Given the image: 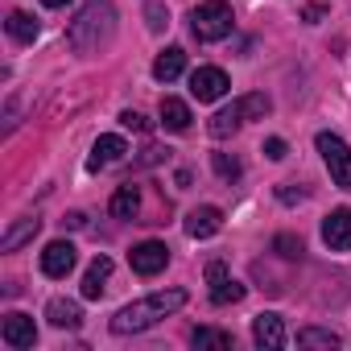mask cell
Returning a JSON list of instances; mask_svg holds the SVG:
<instances>
[{"instance_id": "obj_7", "label": "cell", "mask_w": 351, "mask_h": 351, "mask_svg": "<svg viewBox=\"0 0 351 351\" xmlns=\"http://www.w3.org/2000/svg\"><path fill=\"white\" fill-rule=\"evenodd\" d=\"M207 281H211V302H215V306H232V302L244 298V285L228 273L223 261H211V265H207Z\"/></svg>"}, {"instance_id": "obj_12", "label": "cell", "mask_w": 351, "mask_h": 351, "mask_svg": "<svg viewBox=\"0 0 351 351\" xmlns=\"http://www.w3.org/2000/svg\"><path fill=\"white\" fill-rule=\"evenodd\" d=\"M252 339H256V347H265V351L285 347V322H281V314H256V318H252Z\"/></svg>"}, {"instance_id": "obj_31", "label": "cell", "mask_w": 351, "mask_h": 351, "mask_svg": "<svg viewBox=\"0 0 351 351\" xmlns=\"http://www.w3.org/2000/svg\"><path fill=\"white\" fill-rule=\"evenodd\" d=\"M62 228H87V215H83V211H71V215L62 219Z\"/></svg>"}, {"instance_id": "obj_27", "label": "cell", "mask_w": 351, "mask_h": 351, "mask_svg": "<svg viewBox=\"0 0 351 351\" xmlns=\"http://www.w3.org/2000/svg\"><path fill=\"white\" fill-rule=\"evenodd\" d=\"M120 124H124V128H132V132H149V120H145L141 112H132V108H128V112H120Z\"/></svg>"}, {"instance_id": "obj_19", "label": "cell", "mask_w": 351, "mask_h": 351, "mask_svg": "<svg viewBox=\"0 0 351 351\" xmlns=\"http://www.w3.org/2000/svg\"><path fill=\"white\" fill-rule=\"evenodd\" d=\"M108 277H112V261H108V256H95L91 269H87V277H83V298L95 302V298L108 289Z\"/></svg>"}, {"instance_id": "obj_6", "label": "cell", "mask_w": 351, "mask_h": 351, "mask_svg": "<svg viewBox=\"0 0 351 351\" xmlns=\"http://www.w3.org/2000/svg\"><path fill=\"white\" fill-rule=\"evenodd\" d=\"M128 265H132V273H141V277H157V273L169 265V248H165L161 240H145V244H136V248L128 252Z\"/></svg>"}, {"instance_id": "obj_3", "label": "cell", "mask_w": 351, "mask_h": 351, "mask_svg": "<svg viewBox=\"0 0 351 351\" xmlns=\"http://www.w3.org/2000/svg\"><path fill=\"white\" fill-rule=\"evenodd\" d=\"M236 25V13L228 0H203V5L191 9V34L199 42H223Z\"/></svg>"}, {"instance_id": "obj_14", "label": "cell", "mask_w": 351, "mask_h": 351, "mask_svg": "<svg viewBox=\"0 0 351 351\" xmlns=\"http://www.w3.org/2000/svg\"><path fill=\"white\" fill-rule=\"evenodd\" d=\"M186 71V50L182 46H169V50H161L157 58H153V79L157 83H173Z\"/></svg>"}, {"instance_id": "obj_8", "label": "cell", "mask_w": 351, "mask_h": 351, "mask_svg": "<svg viewBox=\"0 0 351 351\" xmlns=\"http://www.w3.org/2000/svg\"><path fill=\"white\" fill-rule=\"evenodd\" d=\"M322 240L330 252H347L351 248V207H335L322 219Z\"/></svg>"}, {"instance_id": "obj_32", "label": "cell", "mask_w": 351, "mask_h": 351, "mask_svg": "<svg viewBox=\"0 0 351 351\" xmlns=\"http://www.w3.org/2000/svg\"><path fill=\"white\" fill-rule=\"evenodd\" d=\"M42 5H46V9H66L71 0H42Z\"/></svg>"}, {"instance_id": "obj_13", "label": "cell", "mask_w": 351, "mask_h": 351, "mask_svg": "<svg viewBox=\"0 0 351 351\" xmlns=\"http://www.w3.org/2000/svg\"><path fill=\"white\" fill-rule=\"evenodd\" d=\"M219 228H223V211L219 207H195L186 215V236L191 240H211Z\"/></svg>"}, {"instance_id": "obj_29", "label": "cell", "mask_w": 351, "mask_h": 351, "mask_svg": "<svg viewBox=\"0 0 351 351\" xmlns=\"http://www.w3.org/2000/svg\"><path fill=\"white\" fill-rule=\"evenodd\" d=\"M265 157L281 161V157H285V141H281V136H269V141H265Z\"/></svg>"}, {"instance_id": "obj_17", "label": "cell", "mask_w": 351, "mask_h": 351, "mask_svg": "<svg viewBox=\"0 0 351 351\" xmlns=\"http://www.w3.org/2000/svg\"><path fill=\"white\" fill-rule=\"evenodd\" d=\"M244 124V108H240V99L232 104V108H219L215 116H211V124H207V132L215 136V141H223V136H232L236 128Z\"/></svg>"}, {"instance_id": "obj_9", "label": "cell", "mask_w": 351, "mask_h": 351, "mask_svg": "<svg viewBox=\"0 0 351 351\" xmlns=\"http://www.w3.org/2000/svg\"><path fill=\"white\" fill-rule=\"evenodd\" d=\"M75 261H79V256H75V244H71V240H54V244H46V252H42V273L58 281V277H66V273L75 269Z\"/></svg>"}, {"instance_id": "obj_5", "label": "cell", "mask_w": 351, "mask_h": 351, "mask_svg": "<svg viewBox=\"0 0 351 351\" xmlns=\"http://www.w3.org/2000/svg\"><path fill=\"white\" fill-rule=\"evenodd\" d=\"M228 75L219 71V66H199L195 75H191V95L199 99V104H215V99H223L228 95Z\"/></svg>"}, {"instance_id": "obj_4", "label": "cell", "mask_w": 351, "mask_h": 351, "mask_svg": "<svg viewBox=\"0 0 351 351\" xmlns=\"http://www.w3.org/2000/svg\"><path fill=\"white\" fill-rule=\"evenodd\" d=\"M318 153L330 169V182L351 191V145L339 136V132H318Z\"/></svg>"}, {"instance_id": "obj_15", "label": "cell", "mask_w": 351, "mask_h": 351, "mask_svg": "<svg viewBox=\"0 0 351 351\" xmlns=\"http://www.w3.org/2000/svg\"><path fill=\"white\" fill-rule=\"evenodd\" d=\"M108 211H112L116 219H136V215H141V186H132V182L116 186V195H112Z\"/></svg>"}, {"instance_id": "obj_25", "label": "cell", "mask_w": 351, "mask_h": 351, "mask_svg": "<svg viewBox=\"0 0 351 351\" xmlns=\"http://www.w3.org/2000/svg\"><path fill=\"white\" fill-rule=\"evenodd\" d=\"M145 17H149V29H153V34H161V29L169 25V13H165L161 5H153V0L145 5Z\"/></svg>"}, {"instance_id": "obj_20", "label": "cell", "mask_w": 351, "mask_h": 351, "mask_svg": "<svg viewBox=\"0 0 351 351\" xmlns=\"http://www.w3.org/2000/svg\"><path fill=\"white\" fill-rule=\"evenodd\" d=\"M38 232H42V219H21V223H13V228L5 232L0 248H5V252H17V248H21V244H29Z\"/></svg>"}, {"instance_id": "obj_28", "label": "cell", "mask_w": 351, "mask_h": 351, "mask_svg": "<svg viewBox=\"0 0 351 351\" xmlns=\"http://www.w3.org/2000/svg\"><path fill=\"white\" fill-rule=\"evenodd\" d=\"M277 199H281V203H302L306 191H302V186L293 191V182H281V186H277Z\"/></svg>"}, {"instance_id": "obj_26", "label": "cell", "mask_w": 351, "mask_h": 351, "mask_svg": "<svg viewBox=\"0 0 351 351\" xmlns=\"http://www.w3.org/2000/svg\"><path fill=\"white\" fill-rule=\"evenodd\" d=\"M273 248H277L281 256H289V261H293V256H302V240H298V236H277V240H273Z\"/></svg>"}, {"instance_id": "obj_23", "label": "cell", "mask_w": 351, "mask_h": 351, "mask_svg": "<svg viewBox=\"0 0 351 351\" xmlns=\"http://www.w3.org/2000/svg\"><path fill=\"white\" fill-rule=\"evenodd\" d=\"M298 347H322V351H330V347H339V335L322 330V326H302L298 330Z\"/></svg>"}, {"instance_id": "obj_16", "label": "cell", "mask_w": 351, "mask_h": 351, "mask_svg": "<svg viewBox=\"0 0 351 351\" xmlns=\"http://www.w3.org/2000/svg\"><path fill=\"white\" fill-rule=\"evenodd\" d=\"M46 318H50L54 326H62V330H75V326L83 322V306L71 302V298H54V302L46 306Z\"/></svg>"}, {"instance_id": "obj_22", "label": "cell", "mask_w": 351, "mask_h": 351, "mask_svg": "<svg viewBox=\"0 0 351 351\" xmlns=\"http://www.w3.org/2000/svg\"><path fill=\"white\" fill-rule=\"evenodd\" d=\"M191 343L203 351V347H232L236 339H232V330H219V326H195Z\"/></svg>"}, {"instance_id": "obj_1", "label": "cell", "mask_w": 351, "mask_h": 351, "mask_svg": "<svg viewBox=\"0 0 351 351\" xmlns=\"http://www.w3.org/2000/svg\"><path fill=\"white\" fill-rule=\"evenodd\" d=\"M186 306V289H157L141 302H128L116 318H112V335H141L149 326H157L161 318H169L173 310Z\"/></svg>"}, {"instance_id": "obj_21", "label": "cell", "mask_w": 351, "mask_h": 351, "mask_svg": "<svg viewBox=\"0 0 351 351\" xmlns=\"http://www.w3.org/2000/svg\"><path fill=\"white\" fill-rule=\"evenodd\" d=\"M5 29H9V38H13V42H25V46L38 38V21H34L29 13H9Z\"/></svg>"}, {"instance_id": "obj_18", "label": "cell", "mask_w": 351, "mask_h": 351, "mask_svg": "<svg viewBox=\"0 0 351 351\" xmlns=\"http://www.w3.org/2000/svg\"><path fill=\"white\" fill-rule=\"evenodd\" d=\"M161 124H165L169 132H186V128H191V108H186L178 95H165V99H161Z\"/></svg>"}, {"instance_id": "obj_24", "label": "cell", "mask_w": 351, "mask_h": 351, "mask_svg": "<svg viewBox=\"0 0 351 351\" xmlns=\"http://www.w3.org/2000/svg\"><path fill=\"white\" fill-rule=\"evenodd\" d=\"M211 165H215V173H219L223 182H236L240 173H244V169H240V161H236L232 153H211Z\"/></svg>"}, {"instance_id": "obj_2", "label": "cell", "mask_w": 351, "mask_h": 351, "mask_svg": "<svg viewBox=\"0 0 351 351\" xmlns=\"http://www.w3.org/2000/svg\"><path fill=\"white\" fill-rule=\"evenodd\" d=\"M71 46L79 54H99L108 50V42L116 38V9L104 5V0H91L87 9H79V17L71 21Z\"/></svg>"}, {"instance_id": "obj_11", "label": "cell", "mask_w": 351, "mask_h": 351, "mask_svg": "<svg viewBox=\"0 0 351 351\" xmlns=\"http://www.w3.org/2000/svg\"><path fill=\"white\" fill-rule=\"evenodd\" d=\"M128 153V145H124V136H116V132H108V136H99L95 145H91V157H87V169H108V165H116L120 157Z\"/></svg>"}, {"instance_id": "obj_10", "label": "cell", "mask_w": 351, "mask_h": 351, "mask_svg": "<svg viewBox=\"0 0 351 351\" xmlns=\"http://www.w3.org/2000/svg\"><path fill=\"white\" fill-rule=\"evenodd\" d=\"M0 339H5L9 347H17V351H25V347L38 343V326H34L29 314H9L5 326H0Z\"/></svg>"}, {"instance_id": "obj_30", "label": "cell", "mask_w": 351, "mask_h": 351, "mask_svg": "<svg viewBox=\"0 0 351 351\" xmlns=\"http://www.w3.org/2000/svg\"><path fill=\"white\" fill-rule=\"evenodd\" d=\"M322 13H326L322 5H306V13H302V17H306L310 25H318V21H322Z\"/></svg>"}]
</instances>
